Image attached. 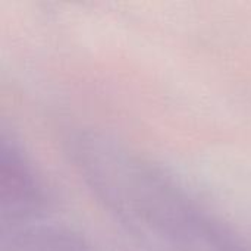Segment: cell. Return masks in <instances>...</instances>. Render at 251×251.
I'll return each instance as SVG.
<instances>
[{"label": "cell", "instance_id": "obj_2", "mask_svg": "<svg viewBox=\"0 0 251 251\" xmlns=\"http://www.w3.org/2000/svg\"><path fill=\"white\" fill-rule=\"evenodd\" d=\"M0 203L3 219L12 224L37 218L46 203L43 187L25 156L6 140L0 147Z\"/></svg>", "mask_w": 251, "mask_h": 251}, {"label": "cell", "instance_id": "obj_1", "mask_svg": "<svg viewBox=\"0 0 251 251\" xmlns=\"http://www.w3.org/2000/svg\"><path fill=\"white\" fill-rule=\"evenodd\" d=\"M69 153L99 201L151 251H251L172 178L125 147L81 132Z\"/></svg>", "mask_w": 251, "mask_h": 251}]
</instances>
